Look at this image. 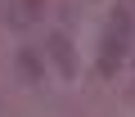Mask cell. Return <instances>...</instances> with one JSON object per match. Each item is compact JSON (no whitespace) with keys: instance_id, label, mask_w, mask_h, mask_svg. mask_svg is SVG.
<instances>
[{"instance_id":"obj_2","label":"cell","mask_w":135,"mask_h":117,"mask_svg":"<svg viewBox=\"0 0 135 117\" xmlns=\"http://www.w3.org/2000/svg\"><path fill=\"white\" fill-rule=\"evenodd\" d=\"M126 54H131V45L104 32V45H99V72H104V77H113V72L122 68V58H126Z\"/></svg>"},{"instance_id":"obj_1","label":"cell","mask_w":135,"mask_h":117,"mask_svg":"<svg viewBox=\"0 0 135 117\" xmlns=\"http://www.w3.org/2000/svg\"><path fill=\"white\" fill-rule=\"evenodd\" d=\"M50 63H54L63 77H72V72H77V50H72V41H68L63 32L50 36Z\"/></svg>"},{"instance_id":"obj_3","label":"cell","mask_w":135,"mask_h":117,"mask_svg":"<svg viewBox=\"0 0 135 117\" xmlns=\"http://www.w3.org/2000/svg\"><path fill=\"white\" fill-rule=\"evenodd\" d=\"M108 36H117V41L135 45V14H131L126 5H117V9L108 14Z\"/></svg>"},{"instance_id":"obj_5","label":"cell","mask_w":135,"mask_h":117,"mask_svg":"<svg viewBox=\"0 0 135 117\" xmlns=\"http://www.w3.org/2000/svg\"><path fill=\"white\" fill-rule=\"evenodd\" d=\"M32 18H36V9H27L23 0H18V5H9V27H18V32H27V27H32Z\"/></svg>"},{"instance_id":"obj_6","label":"cell","mask_w":135,"mask_h":117,"mask_svg":"<svg viewBox=\"0 0 135 117\" xmlns=\"http://www.w3.org/2000/svg\"><path fill=\"white\" fill-rule=\"evenodd\" d=\"M122 5H126V9H131V14H135V0H122Z\"/></svg>"},{"instance_id":"obj_4","label":"cell","mask_w":135,"mask_h":117,"mask_svg":"<svg viewBox=\"0 0 135 117\" xmlns=\"http://www.w3.org/2000/svg\"><path fill=\"white\" fill-rule=\"evenodd\" d=\"M18 72H23L27 81H41V77H45V58H41L32 45H23V50H18Z\"/></svg>"}]
</instances>
